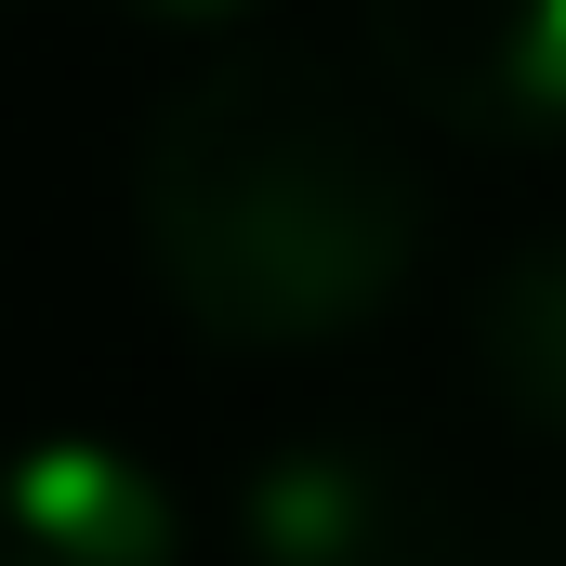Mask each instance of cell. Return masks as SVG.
Instances as JSON below:
<instances>
[{"mask_svg": "<svg viewBox=\"0 0 566 566\" xmlns=\"http://www.w3.org/2000/svg\"><path fill=\"white\" fill-rule=\"evenodd\" d=\"M133 251L198 343L316 356L422 290L434 171L396 93H356L277 40H224L133 145Z\"/></svg>", "mask_w": 566, "mask_h": 566, "instance_id": "cell-1", "label": "cell"}, {"mask_svg": "<svg viewBox=\"0 0 566 566\" xmlns=\"http://www.w3.org/2000/svg\"><path fill=\"white\" fill-rule=\"evenodd\" d=\"M224 554L238 566H474V527H461V488L409 434L329 422V434H277L238 474Z\"/></svg>", "mask_w": 566, "mask_h": 566, "instance_id": "cell-2", "label": "cell"}, {"mask_svg": "<svg viewBox=\"0 0 566 566\" xmlns=\"http://www.w3.org/2000/svg\"><path fill=\"white\" fill-rule=\"evenodd\" d=\"M369 80L448 145H566V0H356Z\"/></svg>", "mask_w": 566, "mask_h": 566, "instance_id": "cell-3", "label": "cell"}, {"mask_svg": "<svg viewBox=\"0 0 566 566\" xmlns=\"http://www.w3.org/2000/svg\"><path fill=\"white\" fill-rule=\"evenodd\" d=\"M0 566H198L185 488L93 422L0 448Z\"/></svg>", "mask_w": 566, "mask_h": 566, "instance_id": "cell-4", "label": "cell"}, {"mask_svg": "<svg viewBox=\"0 0 566 566\" xmlns=\"http://www.w3.org/2000/svg\"><path fill=\"white\" fill-rule=\"evenodd\" d=\"M461 369H474V396L514 434L566 448V238H527V251H501L474 277V303H461Z\"/></svg>", "mask_w": 566, "mask_h": 566, "instance_id": "cell-5", "label": "cell"}, {"mask_svg": "<svg viewBox=\"0 0 566 566\" xmlns=\"http://www.w3.org/2000/svg\"><path fill=\"white\" fill-rule=\"evenodd\" d=\"M106 13H119V27H145V40H185V53L211 40V53H224V40H251L277 0H106Z\"/></svg>", "mask_w": 566, "mask_h": 566, "instance_id": "cell-6", "label": "cell"}, {"mask_svg": "<svg viewBox=\"0 0 566 566\" xmlns=\"http://www.w3.org/2000/svg\"><path fill=\"white\" fill-rule=\"evenodd\" d=\"M474 566H566V514H541L527 541H501V554H474Z\"/></svg>", "mask_w": 566, "mask_h": 566, "instance_id": "cell-7", "label": "cell"}]
</instances>
